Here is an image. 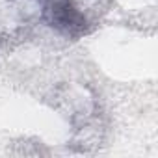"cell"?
<instances>
[{"mask_svg":"<svg viewBox=\"0 0 158 158\" xmlns=\"http://www.w3.org/2000/svg\"><path fill=\"white\" fill-rule=\"evenodd\" d=\"M43 19L60 34L78 37L88 30V19L80 11L76 0H45Z\"/></svg>","mask_w":158,"mask_h":158,"instance_id":"obj_1","label":"cell"}]
</instances>
